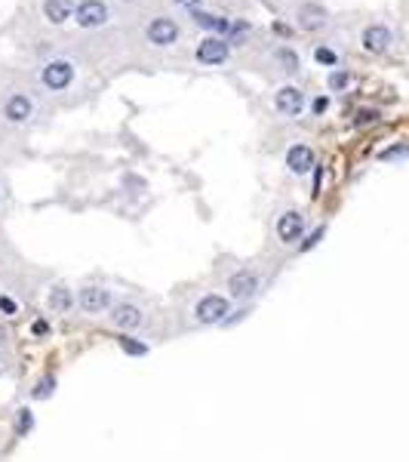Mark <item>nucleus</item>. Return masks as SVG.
<instances>
[{"label":"nucleus","instance_id":"obj_1","mask_svg":"<svg viewBox=\"0 0 409 462\" xmlns=\"http://www.w3.org/2000/svg\"><path fill=\"white\" fill-rule=\"evenodd\" d=\"M231 314V302L219 293H207L197 299L194 305V321L203 323V327H213V323H225Z\"/></svg>","mask_w":409,"mask_h":462},{"label":"nucleus","instance_id":"obj_2","mask_svg":"<svg viewBox=\"0 0 409 462\" xmlns=\"http://www.w3.org/2000/svg\"><path fill=\"white\" fill-rule=\"evenodd\" d=\"M259 290H262V277L255 274L253 268H240V272H234V274L228 277V293H231V299L247 302V299H253Z\"/></svg>","mask_w":409,"mask_h":462},{"label":"nucleus","instance_id":"obj_3","mask_svg":"<svg viewBox=\"0 0 409 462\" xmlns=\"http://www.w3.org/2000/svg\"><path fill=\"white\" fill-rule=\"evenodd\" d=\"M108 321L114 323L117 330H138L142 327V321H145V312L136 305V302H117V305H111V314H108Z\"/></svg>","mask_w":409,"mask_h":462},{"label":"nucleus","instance_id":"obj_4","mask_svg":"<svg viewBox=\"0 0 409 462\" xmlns=\"http://www.w3.org/2000/svg\"><path fill=\"white\" fill-rule=\"evenodd\" d=\"M77 305L83 308L87 314H105V312H111V290H105V287H83L81 290V296H77Z\"/></svg>","mask_w":409,"mask_h":462},{"label":"nucleus","instance_id":"obj_5","mask_svg":"<svg viewBox=\"0 0 409 462\" xmlns=\"http://www.w3.org/2000/svg\"><path fill=\"white\" fill-rule=\"evenodd\" d=\"M71 77H74V68H71V62H65V59H56V62H50L43 68V74H41V81H43V87H50V90H65L71 83Z\"/></svg>","mask_w":409,"mask_h":462},{"label":"nucleus","instance_id":"obj_6","mask_svg":"<svg viewBox=\"0 0 409 462\" xmlns=\"http://www.w3.org/2000/svg\"><path fill=\"white\" fill-rule=\"evenodd\" d=\"M274 105L283 117H299L302 108H305V96H302L299 87H280L274 96Z\"/></svg>","mask_w":409,"mask_h":462},{"label":"nucleus","instance_id":"obj_7","mask_svg":"<svg viewBox=\"0 0 409 462\" xmlns=\"http://www.w3.org/2000/svg\"><path fill=\"white\" fill-rule=\"evenodd\" d=\"M74 19L81 28H98V25L108 22V10H105L102 0H83V3L77 6Z\"/></svg>","mask_w":409,"mask_h":462},{"label":"nucleus","instance_id":"obj_8","mask_svg":"<svg viewBox=\"0 0 409 462\" xmlns=\"http://www.w3.org/2000/svg\"><path fill=\"white\" fill-rule=\"evenodd\" d=\"M302 231H305V216H302L299 210H286V213L277 219V237H280L283 243H295L302 237Z\"/></svg>","mask_w":409,"mask_h":462},{"label":"nucleus","instance_id":"obj_9","mask_svg":"<svg viewBox=\"0 0 409 462\" xmlns=\"http://www.w3.org/2000/svg\"><path fill=\"white\" fill-rule=\"evenodd\" d=\"M228 59V41L222 37H207L197 46V62L200 65H222Z\"/></svg>","mask_w":409,"mask_h":462},{"label":"nucleus","instance_id":"obj_10","mask_svg":"<svg viewBox=\"0 0 409 462\" xmlns=\"http://www.w3.org/2000/svg\"><path fill=\"white\" fill-rule=\"evenodd\" d=\"M176 37H179V25H176L173 19L160 16V19H154V22L148 25V41L154 46H169Z\"/></svg>","mask_w":409,"mask_h":462},{"label":"nucleus","instance_id":"obj_11","mask_svg":"<svg viewBox=\"0 0 409 462\" xmlns=\"http://www.w3.org/2000/svg\"><path fill=\"white\" fill-rule=\"evenodd\" d=\"M3 117H6V121H12V123L28 121V117H31V99L22 96V92L10 96V99H6V105H3Z\"/></svg>","mask_w":409,"mask_h":462},{"label":"nucleus","instance_id":"obj_12","mask_svg":"<svg viewBox=\"0 0 409 462\" xmlns=\"http://www.w3.org/2000/svg\"><path fill=\"white\" fill-rule=\"evenodd\" d=\"M286 167L293 170V173H308V170L314 167V151L308 148V145H293V148L286 151Z\"/></svg>","mask_w":409,"mask_h":462},{"label":"nucleus","instance_id":"obj_13","mask_svg":"<svg viewBox=\"0 0 409 462\" xmlns=\"http://www.w3.org/2000/svg\"><path fill=\"white\" fill-rule=\"evenodd\" d=\"M388 43H391V31L385 25H369L364 31V50L369 52H385Z\"/></svg>","mask_w":409,"mask_h":462},{"label":"nucleus","instance_id":"obj_14","mask_svg":"<svg viewBox=\"0 0 409 462\" xmlns=\"http://www.w3.org/2000/svg\"><path fill=\"white\" fill-rule=\"evenodd\" d=\"M299 25L305 31H314V28H323L326 25V10L323 6H317V3H305L299 10Z\"/></svg>","mask_w":409,"mask_h":462},{"label":"nucleus","instance_id":"obj_15","mask_svg":"<svg viewBox=\"0 0 409 462\" xmlns=\"http://www.w3.org/2000/svg\"><path fill=\"white\" fill-rule=\"evenodd\" d=\"M46 305H50L52 312L65 314V312H71V305H74V296H71L68 287H52L50 296H46Z\"/></svg>","mask_w":409,"mask_h":462},{"label":"nucleus","instance_id":"obj_16","mask_svg":"<svg viewBox=\"0 0 409 462\" xmlns=\"http://www.w3.org/2000/svg\"><path fill=\"white\" fill-rule=\"evenodd\" d=\"M43 16L52 25H62L71 16V0H43Z\"/></svg>","mask_w":409,"mask_h":462},{"label":"nucleus","instance_id":"obj_17","mask_svg":"<svg viewBox=\"0 0 409 462\" xmlns=\"http://www.w3.org/2000/svg\"><path fill=\"white\" fill-rule=\"evenodd\" d=\"M194 22L207 31H216V34H231V31H234V22L219 19V16H207V12H194Z\"/></svg>","mask_w":409,"mask_h":462},{"label":"nucleus","instance_id":"obj_18","mask_svg":"<svg viewBox=\"0 0 409 462\" xmlns=\"http://www.w3.org/2000/svg\"><path fill=\"white\" fill-rule=\"evenodd\" d=\"M120 348L127 354H133V358H142V354H148V345L145 342H136L133 336H120Z\"/></svg>","mask_w":409,"mask_h":462},{"label":"nucleus","instance_id":"obj_19","mask_svg":"<svg viewBox=\"0 0 409 462\" xmlns=\"http://www.w3.org/2000/svg\"><path fill=\"white\" fill-rule=\"evenodd\" d=\"M31 425H34V416H31L28 407H22V410L16 413V428H19V434H28Z\"/></svg>","mask_w":409,"mask_h":462},{"label":"nucleus","instance_id":"obj_20","mask_svg":"<svg viewBox=\"0 0 409 462\" xmlns=\"http://www.w3.org/2000/svg\"><path fill=\"white\" fill-rule=\"evenodd\" d=\"M52 388H56V379H52V376H46V379L37 382L34 392H31V394H34L37 401H43V398H50V394H52Z\"/></svg>","mask_w":409,"mask_h":462},{"label":"nucleus","instance_id":"obj_21","mask_svg":"<svg viewBox=\"0 0 409 462\" xmlns=\"http://www.w3.org/2000/svg\"><path fill=\"white\" fill-rule=\"evenodd\" d=\"M277 59L283 62V68H286V71H295V68H299V56H295L293 50H280V52H277Z\"/></svg>","mask_w":409,"mask_h":462},{"label":"nucleus","instance_id":"obj_22","mask_svg":"<svg viewBox=\"0 0 409 462\" xmlns=\"http://www.w3.org/2000/svg\"><path fill=\"white\" fill-rule=\"evenodd\" d=\"M329 87H333V90L348 87V74H345V71H333V74H329Z\"/></svg>","mask_w":409,"mask_h":462},{"label":"nucleus","instance_id":"obj_23","mask_svg":"<svg viewBox=\"0 0 409 462\" xmlns=\"http://www.w3.org/2000/svg\"><path fill=\"white\" fill-rule=\"evenodd\" d=\"M314 59L323 62V65H335V52H329V50H317V52H314Z\"/></svg>","mask_w":409,"mask_h":462},{"label":"nucleus","instance_id":"obj_24","mask_svg":"<svg viewBox=\"0 0 409 462\" xmlns=\"http://www.w3.org/2000/svg\"><path fill=\"white\" fill-rule=\"evenodd\" d=\"M31 333H34V336H50V323H46V321H34V323H31Z\"/></svg>","mask_w":409,"mask_h":462},{"label":"nucleus","instance_id":"obj_25","mask_svg":"<svg viewBox=\"0 0 409 462\" xmlns=\"http://www.w3.org/2000/svg\"><path fill=\"white\" fill-rule=\"evenodd\" d=\"M320 237H323V228H317V231H311V234H308V241H305V243H302V250H311V247H314V243H317V241H320Z\"/></svg>","mask_w":409,"mask_h":462},{"label":"nucleus","instance_id":"obj_26","mask_svg":"<svg viewBox=\"0 0 409 462\" xmlns=\"http://www.w3.org/2000/svg\"><path fill=\"white\" fill-rule=\"evenodd\" d=\"M403 154H409V148H388V151H381V157H385V161H391V157H403Z\"/></svg>","mask_w":409,"mask_h":462},{"label":"nucleus","instance_id":"obj_27","mask_svg":"<svg viewBox=\"0 0 409 462\" xmlns=\"http://www.w3.org/2000/svg\"><path fill=\"white\" fill-rule=\"evenodd\" d=\"M326 99H314V105H311V108H314V114H320V111H326Z\"/></svg>","mask_w":409,"mask_h":462},{"label":"nucleus","instance_id":"obj_28","mask_svg":"<svg viewBox=\"0 0 409 462\" xmlns=\"http://www.w3.org/2000/svg\"><path fill=\"white\" fill-rule=\"evenodd\" d=\"M0 308H3V312H6V314H12V312H16V305H12V302H10V299H0Z\"/></svg>","mask_w":409,"mask_h":462},{"label":"nucleus","instance_id":"obj_29","mask_svg":"<svg viewBox=\"0 0 409 462\" xmlns=\"http://www.w3.org/2000/svg\"><path fill=\"white\" fill-rule=\"evenodd\" d=\"M6 339H10V333H6V327H3V323H0V348L6 345Z\"/></svg>","mask_w":409,"mask_h":462},{"label":"nucleus","instance_id":"obj_30","mask_svg":"<svg viewBox=\"0 0 409 462\" xmlns=\"http://www.w3.org/2000/svg\"><path fill=\"white\" fill-rule=\"evenodd\" d=\"M176 3H182V6H191V10H194V6L200 3V0H176Z\"/></svg>","mask_w":409,"mask_h":462}]
</instances>
